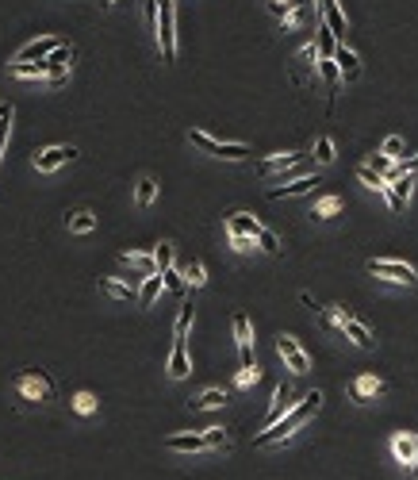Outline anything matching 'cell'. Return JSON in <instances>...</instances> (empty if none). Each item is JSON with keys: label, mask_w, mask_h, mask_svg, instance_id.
Segmentation results:
<instances>
[{"label": "cell", "mask_w": 418, "mask_h": 480, "mask_svg": "<svg viewBox=\"0 0 418 480\" xmlns=\"http://www.w3.org/2000/svg\"><path fill=\"white\" fill-rule=\"evenodd\" d=\"M223 404H227V392L207 388V392H200V396L192 400V411H215V407H223Z\"/></svg>", "instance_id": "cell-23"}, {"label": "cell", "mask_w": 418, "mask_h": 480, "mask_svg": "<svg viewBox=\"0 0 418 480\" xmlns=\"http://www.w3.org/2000/svg\"><path fill=\"white\" fill-rule=\"evenodd\" d=\"M8 74H12V77H31V81H42V77H46V81L62 85L69 69H58V66H50V62L42 58V62H12Z\"/></svg>", "instance_id": "cell-6"}, {"label": "cell", "mask_w": 418, "mask_h": 480, "mask_svg": "<svg viewBox=\"0 0 418 480\" xmlns=\"http://www.w3.org/2000/svg\"><path fill=\"white\" fill-rule=\"evenodd\" d=\"M54 46H62V39H58V35H42V39H35V42H27V46H19L16 62H42Z\"/></svg>", "instance_id": "cell-13"}, {"label": "cell", "mask_w": 418, "mask_h": 480, "mask_svg": "<svg viewBox=\"0 0 418 480\" xmlns=\"http://www.w3.org/2000/svg\"><path fill=\"white\" fill-rule=\"evenodd\" d=\"M315 162H319V166H330V162H334V142H330L326 135L315 142Z\"/></svg>", "instance_id": "cell-32"}, {"label": "cell", "mask_w": 418, "mask_h": 480, "mask_svg": "<svg viewBox=\"0 0 418 480\" xmlns=\"http://www.w3.org/2000/svg\"><path fill=\"white\" fill-rule=\"evenodd\" d=\"M261 219L250 216V212H230L227 216V234H250V239H257V231H261Z\"/></svg>", "instance_id": "cell-17"}, {"label": "cell", "mask_w": 418, "mask_h": 480, "mask_svg": "<svg viewBox=\"0 0 418 480\" xmlns=\"http://www.w3.org/2000/svg\"><path fill=\"white\" fill-rule=\"evenodd\" d=\"M8 127H12V116L0 119V154H4V142H8Z\"/></svg>", "instance_id": "cell-45"}, {"label": "cell", "mask_w": 418, "mask_h": 480, "mask_svg": "<svg viewBox=\"0 0 418 480\" xmlns=\"http://www.w3.org/2000/svg\"><path fill=\"white\" fill-rule=\"evenodd\" d=\"M66 227H69V231H73V234H92V231H96V216H92V212H85V207H81V212H73V216H66Z\"/></svg>", "instance_id": "cell-24"}, {"label": "cell", "mask_w": 418, "mask_h": 480, "mask_svg": "<svg viewBox=\"0 0 418 480\" xmlns=\"http://www.w3.org/2000/svg\"><path fill=\"white\" fill-rule=\"evenodd\" d=\"M230 246H234L238 254H246V250H254V239H250V234H230Z\"/></svg>", "instance_id": "cell-43"}, {"label": "cell", "mask_w": 418, "mask_h": 480, "mask_svg": "<svg viewBox=\"0 0 418 480\" xmlns=\"http://www.w3.org/2000/svg\"><path fill=\"white\" fill-rule=\"evenodd\" d=\"M157 4V46L165 62H177V12L173 0H154Z\"/></svg>", "instance_id": "cell-3"}, {"label": "cell", "mask_w": 418, "mask_h": 480, "mask_svg": "<svg viewBox=\"0 0 418 480\" xmlns=\"http://www.w3.org/2000/svg\"><path fill=\"white\" fill-rule=\"evenodd\" d=\"M257 246H261L265 254H280V239L269 231V227H261V231H257Z\"/></svg>", "instance_id": "cell-33"}, {"label": "cell", "mask_w": 418, "mask_h": 480, "mask_svg": "<svg viewBox=\"0 0 418 480\" xmlns=\"http://www.w3.org/2000/svg\"><path fill=\"white\" fill-rule=\"evenodd\" d=\"M387 189H392L399 200H407L410 189H415V181H410V173H407V177H395V181H387Z\"/></svg>", "instance_id": "cell-38"}, {"label": "cell", "mask_w": 418, "mask_h": 480, "mask_svg": "<svg viewBox=\"0 0 418 480\" xmlns=\"http://www.w3.org/2000/svg\"><path fill=\"white\" fill-rule=\"evenodd\" d=\"M181 277H184V284H189V289H204V284H207V269H204V262H196V257H192V262L181 269Z\"/></svg>", "instance_id": "cell-25"}, {"label": "cell", "mask_w": 418, "mask_h": 480, "mask_svg": "<svg viewBox=\"0 0 418 480\" xmlns=\"http://www.w3.org/2000/svg\"><path fill=\"white\" fill-rule=\"evenodd\" d=\"M319 407H322V392L315 388V392H307V396L299 400V404H295L292 411L284 415V419H277V422H272V427H269L265 434H257V438H254V446H272V442L292 438V434L299 431V427H304V422L311 419V415L319 411Z\"/></svg>", "instance_id": "cell-1"}, {"label": "cell", "mask_w": 418, "mask_h": 480, "mask_svg": "<svg viewBox=\"0 0 418 480\" xmlns=\"http://www.w3.org/2000/svg\"><path fill=\"white\" fill-rule=\"evenodd\" d=\"M357 181H361V185H369V189H376V192H384V189H387L384 173H376V169H369V166H361V169H357Z\"/></svg>", "instance_id": "cell-31"}, {"label": "cell", "mask_w": 418, "mask_h": 480, "mask_svg": "<svg viewBox=\"0 0 418 480\" xmlns=\"http://www.w3.org/2000/svg\"><path fill=\"white\" fill-rule=\"evenodd\" d=\"M322 4H330V0H319V8H322Z\"/></svg>", "instance_id": "cell-50"}, {"label": "cell", "mask_w": 418, "mask_h": 480, "mask_svg": "<svg viewBox=\"0 0 418 480\" xmlns=\"http://www.w3.org/2000/svg\"><path fill=\"white\" fill-rule=\"evenodd\" d=\"M338 315H342V331H345V338L353 342V346H361V350H372L376 346V338H372V331L361 323V319H353L345 307H338Z\"/></svg>", "instance_id": "cell-10"}, {"label": "cell", "mask_w": 418, "mask_h": 480, "mask_svg": "<svg viewBox=\"0 0 418 480\" xmlns=\"http://www.w3.org/2000/svg\"><path fill=\"white\" fill-rule=\"evenodd\" d=\"M295 407V400H292V388H288V384H277V392H272V411H269V427L277 419H284L288 411H292Z\"/></svg>", "instance_id": "cell-19"}, {"label": "cell", "mask_w": 418, "mask_h": 480, "mask_svg": "<svg viewBox=\"0 0 418 480\" xmlns=\"http://www.w3.org/2000/svg\"><path fill=\"white\" fill-rule=\"evenodd\" d=\"M73 407H77L81 415H92V411H96V396H92V392H77V396H73Z\"/></svg>", "instance_id": "cell-39"}, {"label": "cell", "mask_w": 418, "mask_h": 480, "mask_svg": "<svg viewBox=\"0 0 418 480\" xmlns=\"http://www.w3.org/2000/svg\"><path fill=\"white\" fill-rule=\"evenodd\" d=\"M162 289H165V284H162V273H154V277H146V281H142V289H139V296H134V300H139L142 307H150V304L157 300V292H162Z\"/></svg>", "instance_id": "cell-26"}, {"label": "cell", "mask_w": 418, "mask_h": 480, "mask_svg": "<svg viewBox=\"0 0 418 480\" xmlns=\"http://www.w3.org/2000/svg\"><path fill=\"white\" fill-rule=\"evenodd\" d=\"M4 116H12V104H0V119Z\"/></svg>", "instance_id": "cell-47"}, {"label": "cell", "mask_w": 418, "mask_h": 480, "mask_svg": "<svg viewBox=\"0 0 418 480\" xmlns=\"http://www.w3.org/2000/svg\"><path fill=\"white\" fill-rule=\"evenodd\" d=\"M380 154L392 157V162H399V157H403V139H399V135H387L384 146H380Z\"/></svg>", "instance_id": "cell-35"}, {"label": "cell", "mask_w": 418, "mask_h": 480, "mask_svg": "<svg viewBox=\"0 0 418 480\" xmlns=\"http://www.w3.org/2000/svg\"><path fill=\"white\" fill-rule=\"evenodd\" d=\"M372 277H380V281H392V284H407V289H415L418 284V273L415 265L407 262H395V257H372L369 265H365Z\"/></svg>", "instance_id": "cell-4"}, {"label": "cell", "mask_w": 418, "mask_h": 480, "mask_svg": "<svg viewBox=\"0 0 418 480\" xmlns=\"http://www.w3.org/2000/svg\"><path fill=\"white\" fill-rule=\"evenodd\" d=\"M334 66H338V77H345V81H357V77H361V58H357V50L345 46V42H338Z\"/></svg>", "instance_id": "cell-12"}, {"label": "cell", "mask_w": 418, "mask_h": 480, "mask_svg": "<svg viewBox=\"0 0 418 480\" xmlns=\"http://www.w3.org/2000/svg\"><path fill=\"white\" fill-rule=\"evenodd\" d=\"M380 196H384V200H387V207H392L395 216H403V207H407V200H399V196H395V192H392V189H384V192H380Z\"/></svg>", "instance_id": "cell-42"}, {"label": "cell", "mask_w": 418, "mask_h": 480, "mask_svg": "<svg viewBox=\"0 0 418 480\" xmlns=\"http://www.w3.org/2000/svg\"><path fill=\"white\" fill-rule=\"evenodd\" d=\"M165 449L196 454V449H207V438H204V434H169V438H165Z\"/></svg>", "instance_id": "cell-18"}, {"label": "cell", "mask_w": 418, "mask_h": 480, "mask_svg": "<svg viewBox=\"0 0 418 480\" xmlns=\"http://www.w3.org/2000/svg\"><path fill=\"white\" fill-rule=\"evenodd\" d=\"M369 169H376V173H384V177H387V169H392V157L376 154V157H372V166H369Z\"/></svg>", "instance_id": "cell-44"}, {"label": "cell", "mask_w": 418, "mask_h": 480, "mask_svg": "<svg viewBox=\"0 0 418 480\" xmlns=\"http://www.w3.org/2000/svg\"><path fill=\"white\" fill-rule=\"evenodd\" d=\"M154 196H157V181H154V177H142L139 189H134V200H139V207H150V204H154Z\"/></svg>", "instance_id": "cell-29"}, {"label": "cell", "mask_w": 418, "mask_h": 480, "mask_svg": "<svg viewBox=\"0 0 418 480\" xmlns=\"http://www.w3.org/2000/svg\"><path fill=\"white\" fill-rule=\"evenodd\" d=\"M162 284H165L169 292H177V296H184V292H189V284H184V277H181V269H177V265L162 269Z\"/></svg>", "instance_id": "cell-28"}, {"label": "cell", "mask_w": 418, "mask_h": 480, "mask_svg": "<svg viewBox=\"0 0 418 480\" xmlns=\"http://www.w3.org/2000/svg\"><path fill=\"white\" fill-rule=\"evenodd\" d=\"M342 212V196H322L319 204L311 207V219H334Z\"/></svg>", "instance_id": "cell-27"}, {"label": "cell", "mask_w": 418, "mask_h": 480, "mask_svg": "<svg viewBox=\"0 0 418 480\" xmlns=\"http://www.w3.org/2000/svg\"><path fill=\"white\" fill-rule=\"evenodd\" d=\"M392 454L399 457V461H418V434H395L392 438Z\"/></svg>", "instance_id": "cell-20"}, {"label": "cell", "mask_w": 418, "mask_h": 480, "mask_svg": "<svg viewBox=\"0 0 418 480\" xmlns=\"http://www.w3.org/2000/svg\"><path fill=\"white\" fill-rule=\"evenodd\" d=\"M154 262H157V273L173 265V242H157L154 246Z\"/></svg>", "instance_id": "cell-34"}, {"label": "cell", "mask_w": 418, "mask_h": 480, "mask_svg": "<svg viewBox=\"0 0 418 480\" xmlns=\"http://www.w3.org/2000/svg\"><path fill=\"white\" fill-rule=\"evenodd\" d=\"M46 62H50V66H58V69H69V62H73V46H69V42L54 46V50L46 54Z\"/></svg>", "instance_id": "cell-30"}, {"label": "cell", "mask_w": 418, "mask_h": 480, "mask_svg": "<svg viewBox=\"0 0 418 480\" xmlns=\"http://www.w3.org/2000/svg\"><path fill=\"white\" fill-rule=\"evenodd\" d=\"M204 438H207V449H223V446L230 442V434L223 431V427H211V431H207Z\"/></svg>", "instance_id": "cell-40"}, {"label": "cell", "mask_w": 418, "mask_h": 480, "mask_svg": "<svg viewBox=\"0 0 418 480\" xmlns=\"http://www.w3.org/2000/svg\"><path fill=\"white\" fill-rule=\"evenodd\" d=\"M189 327H192V300H184L181 319H177V338H189Z\"/></svg>", "instance_id": "cell-36"}, {"label": "cell", "mask_w": 418, "mask_h": 480, "mask_svg": "<svg viewBox=\"0 0 418 480\" xmlns=\"http://www.w3.org/2000/svg\"><path fill=\"white\" fill-rule=\"evenodd\" d=\"M16 392L27 404H46V400H54V381H50V372H42V369H24L16 377Z\"/></svg>", "instance_id": "cell-2"}, {"label": "cell", "mask_w": 418, "mask_h": 480, "mask_svg": "<svg viewBox=\"0 0 418 480\" xmlns=\"http://www.w3.org/2000/svg\"><path fill=\"white\" fill-rule=\"evenodd\" d=\"M234 342H238V361L254 365V331H250L246 315H234Z\"/></svg>", "instance_id": "cell-11"}, {"label": "cell", "mask_w": 418, "mask_h": 480, "mask_svg": "<svg viewBox=\"0 0 418 480\" xmlns=\"http://www.w3.org/2000/svg\"><path fill=\"white\" fill-rule=\"evenodd\" d=\"M73 157H77V146H46L42 154H35V169L39 173H54V169H62Z\"/></svg>", "instance_id": "cell-9"}, {"label": "cell", "mask_w": 418, "mask_h": 480, "mask_svg": "<svg viewBox=\"0 0 418 480\" xmlns=\"http://www.w3.org/2000/svg\"><path fill=\"white\" fill-rule=\"evenodd\" d=\"M387 384L380 381V377H372V372H361V377H353L349 381V400L353 404H372L376 396H384Z\"/></svg>", "instance_id": "cell-7"}, {"label": "cell", "mask_w": 418, "mask_h": 480, "mask_svg": "<svg viewBox=\"0 0 418 480\" xmlns=\"http://www.w3.org/2000/svg\"><path fill=\"white\" fill-rule=\"evenodd\" d=\"M257 365H242V372H238V388H250V384H257Z\"/></svg>", "instance_id": "cell-41"}, {"label": "cell", "mask_w": 418, "mask_h": 480, "mask_svg": "<svg viewBox=\"0 0 418 480\" xmlns=\"http://www.w3.org/2000/svg\"><path fill=\"white\" fill-rule=\"evenodd\" d=\"M288 4H292V0H269V12H272V16H284Z\"/></svg>", "instance_id": "cell-46"}, {"label": "cell", "mask_w": 418, "mask_h": 480, "mask_svg": "<svg viewBox=\"0 0 418 480\" xmlns=\"http://www.w3.org/2000/svg\"><path fill=\"white\" fill-rule=\"evenodd\" d=\"M112 4H115V0H100V8H112Z\"/></svg>", "instance_id": "cell-48"}, {"label": "cell", "mask_w": 418, "mask_h": 480, "mask_svg": "<svg viewBox=\"0 0 418 480\" xmlns=\"http://www.w3.org/2000/svg\"><path fill=\"white\" fill-rule=\"evenodd\" d=\"M319 185V173H304V177H295V181L280 185V189H269L272 200H288V196H307V192Z\"/></svg>", "instance_id": "cell-14"}, {"label": "cell", "mask_w": 418, "mask_h": 480, "mask_svg": "<svg viewBox=\"0 0 418 480\" xmlns=\"http://www.w3.org/2000/svg\"><path fill=\"white\" fill-rule=\"evenodd\" d=\"M410 472H418V461H415V465H410Z\"/></svg>", "instance_id": "cell-49"}, {"label": "cell", "mask_w": 418, "mask_h": 480, "mask_svg": "<svg viewBox=\"0 0 418 480\" xmlns=\"http://www.w3.org/2000/svg\"><path fill=\"white\" fill-rule=\"evenodd\" d=\"M123 262L127 265H134L142 277H154L157 273V262H154V254H146V250H123Z\"/></svg>", "instance_id": "cell-21"}, {"label": "cell", "mask_w": 418, "mask_h": 480, "mask_svg": "<svg viewBox=\"0 0 418 480\" xmlns=\"http://www.w3.org/2000/svg\"><path fill=\"white\" fill-rule=\"evenodd\" d=\"M304 157H307V154H292V150H288V154H277V157H265V162H257V173H261V177L288 173V169H292V166H299Z\"/></svg>", "instance_id": "cell-16"}, {"label": "cell", "mask_w": 418, "mask_h": 480, "mask_svg": "<svg viewBox=\"0 0 418 480\" xmlns=\"http://www.w3.org/2000/svg\"><path fill=\"white\" fill-rule=\"evenodd\" d=\"M277 354L284 357V365L292 372H307V369H311V357H307V350L299 346L292 334H280V338H277Z\"/></svg>", "instance_id": "cell-8"}, {"label": "cell", "mask_w": 418, "mask_h": 480, "mask_svg": "<svg viewBox=\"0 0 418 480\" xmlns=\"http://www.w3.org/2000/svg\"><path fill=\"white\" fill-rule=\"evenodd\" d=\"M319 77L330 85V89L338 85V66H334V58H319Z\"/></svg>", "instance_id": "cell-37"}, {"label": "cell", "mask_w": 418, "mask_h": 480, "mask_svg": "<svg viewBox=\"0 0 418 480\" xmlns=\"http://www.w3.org/2000/svg\"><path fill=\"white\" fill-rule=\"evenodd\" d=\"M189 338H173V354H169V377L173 381H184L192 372V361H189Z\"/></svg>", "instance_id": "cell-15"}, {"label": "cell", "mask_w": 418, "mask_h": 480, "mask_svg": "<svg viewBox=\"0 0 418 480\" xmlns=\"http://www.w3.org/2000/svg\"><path fill=\"white\" fill-rule=\"evenodd\" d=\"M189 139H192V146L207 150V154L223 157V162H246V157H254L250 146H242V142H219V139H211L207 131H192Z\"/></svg>", "instance_id": "cell-5"}, {"label": "cell", "mask_w": 418, "mask_h": 480, "mask_svg": "<svg viewBox=\"0 0 418 480\" xmlns=\"http://www.w3.org/2000/svg\"><path fill=\"white\" fill-rule=\"evenodd\" d=\"M100 292H107L112 300H134L139 292L131 289V284H123L119 277H100Z\"/></svg>", "instance_id": "cell-22"}]
</instances>
